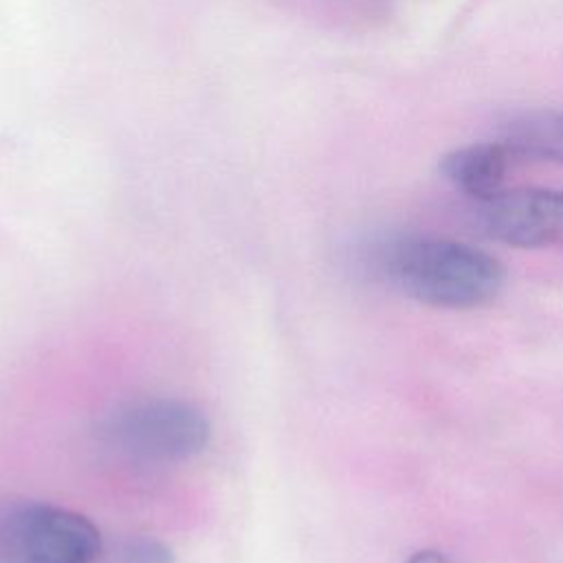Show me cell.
I'll list each match as a JSON object with an SVG mask.
<instances>
[{
	"label": "cell",
	"instance_id": "6da1fadb",
	"mask_svg": "<svg viewBox=\"0 0 563 563\" xmlns=\"http://www.w3.org/2000/svg\"><path fill=\"white\" fill-rule=\"evenodd\" d=\"M383 275L405 295L435 308H475L504 284V266L490 253L438 235H402L378 255Z\"/></svg>",
	"mask_w": 563,
	"mask_h": 563
},
{
	"label": "cell",
	"instance_id": "ba28073f",
	"mask_svg": "<svg viewBox=\"0 0 563 563\" xmlns=\"http://www.w3.org/2000/svg\"><path fill=\"white\" fill-rule=\"evenodd\" d=\"M407 563H453L451 559H446L444 554L435 552V550H420L416 554H411L407 559Z\"/></svg>",
	"mask_w": 563,
	"mask_h": 563
},
{
	"label": "cell",
	"instance_id": "3957f363",
	"mask_svg": "<svg viewBox=\"0 0 563 563\" xmlns=\"http://www.w3.org/2000/svg\"><path fill=\"white\" fill-rule=\"evenodd\" d=\"M103 543L84 515L53 504H20L0 512V563H95Z\"/></svg>",
	"mask_w": 563,
	"mask_h": 563
},
{
	"label": "cell",
	"instance_id": "7a4b0ae2",
	"mask_svg": "<svg viewBox=\"0 0 563 563\" xmlns=\"http://www.w3.org/2000/svg\"><path fill=\"white\" fill-rule=\"evenodd\" d=\"M211 438L209 420L178 398H136L117 407L103 422V440L139 462H183L198 455Z\"/></svg>",
	"mask_w": 563,
	"mask_h": 563
},
{
	"label": "cell",
	"instance_id": "8992f818",
	"mask_svg": "<svg viewBox=\"0 0 563 563\" xmlns=\"http://www.w3.org/2000/svg\"><path fill=\"white\" fill-rule=\"evenodd\" d=\"M512 158L563 165V110H526L510 117L497 139Z\"/></svg>",
	"mask_w": 563,
	"mask_h": 563
},
{
	"label": "cell",
	"instance_id": "52a82bcc",
	"mask_svg": "<svg viewBox=\"0 0 563 563\" xmlns=\"http://www.w3.org/2000/svg\"><path fill=\"white\" fill-rule=\"evenodd\" d=\"M106 563H174V554L158 539L132 537L119 543Z\"/></svg>",
	"mask_w": 563,
	"mask_h": 563
},
{
	"label": "cell",
	"instance_id": "5b68a950",
	"mask_svg": "<svg viewBox=\"0 0 563 563\" xmlns=\"http://www.w3.org/2000/svg\"><path fill=\"white\" fill-rule=\"evenodd\" d=\"M512 161L515 158L499 141H490L451 150L440 158L438 167L455 189L482 202L501 191Z\"/></svg>",
	"mask_w": 563,
	"mask_h": 563
},
{
	"label": "cell",
	"instance_id": "277c9868",
	"mask_svg": "<svg viewBox=\"0 0 563 563\" xmlns=\"http://www.w3.org/2000/svg\"><path fill=\"white\" fill-rule=\"evenodd\" d=\"M477 224L488 238L508 246L563 244V189H501L479 202Z\"/></svg>",
	"mask_w": 563,
	"mask_h": 563
}]
</instances>
